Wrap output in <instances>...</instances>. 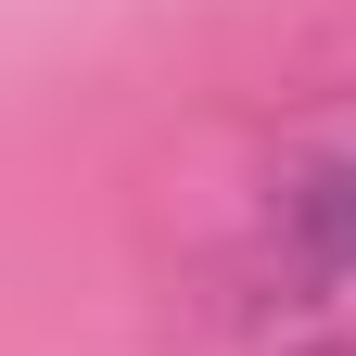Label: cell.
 Returning <instances> with one entry per match:
<instances>
[{
	"label": "cell",
	"instance_id": "cell-1",
	"mask_svg": "<svg viewBox=\"0 0 356 356\" xmlns=\"http://www.w3.org/2000/svg\"><path fill=\"white\" fill-rule=\"evenodd\" d=\"M293 242L318 267H356V165H305L293 178Z\"/></svg>",
	"mask_w": 356,
	"mask_h": 356
}]
</instances>
